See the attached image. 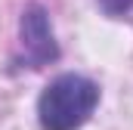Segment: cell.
Instances as JSON below:
<instances>
[{
	"instance_id": "obj_1",
	"label": "cell",
	"mask_w": 133,
	"mask_h": 130,
	"mask_svg": "<svg viewBox=\"0 0 133 130\" xmlns=\"http://www.w3.org/2000/svg\"><path fill=\"white\" fill-rule=\"evenodd\" d=\"M99 105V84L65 71L53 77L37 99V121L43 130H81Z\"/></svg>"
},
{
	"instance_id": "obj_2",
	"label": "cell",
	"mask_w": 133,
	"mask_h": 130,
	"mask_svg": "<svg viewBox=\"0 0 133 130\" xmlns=\"http://www.w3.org/2000/svg\"><path fill=\"white\" fill-rule=\"evenodd\" d=\"M59 59V43L53 34L50 12L40 3H28L19 16V40H16V65L19 68H43Z\"/></svg>"
},
{
	"instance_id": "obj_3",
	"label": "cell",
	"mask_w": 133,
	"mask_h": 130,
	"mask_svg": "<svg viewBox=\"0 0 133 130\" xmlns=\"http://www.w3.org/2000/svg\"><path fill=\"white\" fill-rule=\"evenodd\" d=\"M96 6H99L108 19H121L124 12L133 9V0H96Z\"/></svg>"
}]
</instances>
